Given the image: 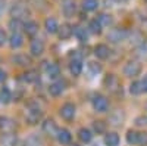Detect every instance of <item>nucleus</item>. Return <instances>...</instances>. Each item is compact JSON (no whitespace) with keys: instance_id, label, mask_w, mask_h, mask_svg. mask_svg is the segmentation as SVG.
<instances>
[{"instance_id":"58836bf2","label":"nucleus","mask_w":147,"mask_h":146,"mask_svg":"<svg viewBox=\"0 0 147 146\" xmlns=\"http://www.w3.org/2000/svg\"><path fill=\"white\" fill-rule=\"evenodd\" d=\"M138 145H141V146H147V131H141V133H138Z\"/></svg>"},{"instance_id":"c9c22d12","label":"nucleus","mask_w":147,"mask_h":146,"mask_svg":"<svg viewBox=\"0 0 147 146\" xmlns=\"http://www.w3.org/2000/svg\"><path fill=\"white\" fill-rule=\"evenodd\" d=\"M93 128H94L96 133H105L106 124L103 123V121H94V123H93Z\"/></svg>"},{"instance_id":"f03ea898","label":"nucleus","mask_w":147,"mask_h":146,"mask_svg":"<svg viewBox=\"0 0 147 146\" xmlns=\"http://www.w3.org/2000/svg\"><path fill=\"white\" fill-rule=\"evenodd\" d=\"M103 84H105V87L110 92V93H118L121 90V84H119V80L116 75L113 74H107L103 80Z\"/></svg>"},{"instance_id":"c756f323","label":"nucleus","mask_w":147,"mask_h":146,"mask_svg":"<svg viewBox=\"0 0 147 146\" xmlns=\"http://www.w3.org/2000/svg\"><path fill=\"white\" fill-rule=\"evenodd\" d=\"M10 99H12L10 90L7 87H3L2 90H0V101H2L3 103H7V102H10Z\"/></svg>"},{"instance_id":"bb28decb","label":"nucleus","mask_w":147,"mask_h":146,"mask_svg":"<svg viewBox=\"0 0 147 146\" xmlns=\"http://www.w3.org/2000/svg\"><path fill=\"white\" fill-rule=\"evenodd\" d=\"M25 145L27 146H43V140H41V137H38L37 134H31L27 139Z\"/></svg>"},{"instance_id":"0eeeda50","label":"nucleus","mask_w":147,"mask_h":146,"mask_svg":"<svg viewBox=\"0 0 147 146\" xmlns=\"http://www.w3.org/2000/svg\"><path fill=\"white\" fill-rule=\"evenodd\" d=\"M41 117H43V114H41V111L40 109H28L27 111V114H25V118H27V123H30V124H37L38 121L41 120Z\"/></svg>"},{"instance_id":"423d86ee","label":"nucleus","mask_w":147,"mask_h":146,"mask_svg":"<svg viewBox=\"0 0 147 146\" xmlns=\"http://www.w3.org/2000/svg\"><path fill=\"white\" fill-rule=\"evenodd\" d=\"M15 130V123L7 117H0V131L6 134V133H12Z\"/></svg>"},{"instance_id":"f257e3e1","label":"nucleus","mask_w":147,"mask_h":146,"mask_svg":"<svg viewBox=\"0 0 147 146\" xmlns=\"http://www.w3.org/2000/svg\"><path fill=\"white\" fill-rule=\"evenodd\" d=\"M127 35H128V31L124 28H112L107 33V40L110 43H121L127 39Z\"/></svg>"},{"instance_id":"6e6552de","label":"nucleus","mask_w":147,"mask_h":146,"mask_svg":"<svg viewBox=\"0 0 147 146\" xmlns=\"http://www.w3.org/2000/svg\"><path fill=\"white\" fill-rule=\"evenodd\" d=\"M30 52L32 56H40L44 52V43L40 39H34L30 44Z\"/></svg>"},{"instance_id":"b1692460","label":"nucleus","mask_w":147,"mask_h":146,"mask_svg":"<svg viewBox=\"0 0 147 146\" xmlns=\"http://www.w3.org/2000/svg\"><path fill=\"white\" fill-rule=\"evenodd\" d=\"M74 35H75L80 41H87V31L82 27H74Z\"/></svg>"},{"instance_id":"412c9836","label":"nucleus","mask_w":147,"mask_h":146,"mask_svg":"<svg viewBox=\"0 0 147 146\" xmlns=\"http://www.w3.org/2000/svg\"><path fill=\"white\" fill-rule=\"evenodd\" d=\"M49 93L52 96H60L63 93V84L62 83H52L50 86H49Z\"/></svg>"},{"instance_id":"9b49d317","label":"nucleus","mask_w":147,"mask_h":146,"mask_svg":"<svg viewBox=\"0 0 147 146\" xmlns=\"http://www.w3.org/2000/svg\"><path fill=\"white\" fill-rule=\"evenodd\" d=\"M44 28H46V31L49 33V34H55V33H57L59 31V24H57V21L55 19V18H46V21H44Z\"/></svg>"},{"instance_id":"1a4fd4ad","label":"nucleus","mask_w":147,"mask_h":146,"mask_svg":"<svg viewBox=\"0 0 147 146\" xmlns=\"http://www.w3.org/2000/svg\"><path fill=\"white\" fill-rule=\"evenodd\" d=\"M57 126H56V123L53 120H46L44 123H43V131L46 133L47 136H55L56 137V134H57Z\"/></svg>"},{"instance_id":"f704fd0d","label":"nucleus","mask_w":147,"mask_h":146,"mask_svg":"<svg viewBox=\"0 0 147 146\" xmlns=\"http://www.w3.org/2000/svg\"><path fill=\"white\" fill-rule=\"evenodd\" d=\"M15 62H18L19 65H30L31 64V59L25 55H16L15 56Z\"/></svg>"},{"instance_id":"4c0bfd02","label":"nucleus","mask_w":147,"mask_h":146,"mask_svg":"<svg viewBox=\"0 0 147 146\" xmlns=\"http://www.w3.org/2000/svg\"><path fill=\"white\" fill-rule=\"evenodd\" d=\"M137 56L147 58V43H143L140 47H137Z\"/></svg>"},{"instance_id":"cd10ccee","label":"nucleus","mask_w":147,"mask_h":146,"mask_svg":"<svg viewBox=\"0 0 147 146\" xmlns=\"http://www.w3.org/2000/svg\"><path fill=\"white\" fill-rule=\"evenodd\" d=\"M96 19L99 21V24H100L102 27H107V25H110V24H112V16L107 15V14H100Z\"/></svg>"},{"instance_id":"ddd939ff","label":"nucleus","mask_w":147,"mask_h":146,"mask_svg":"<svg viewBox=\"0 0 147 146\" xmlns=\"http://www.w3.org/2000/svg\"><path fill=\"white\" fill-rule=\"evenodd\" d=\"M56 139H57L59 143L68 145V143L71 142L72 136H71V133H69L66 128H59V130H57V134H56Z\"/></svg>"},{"instance_id":"4468645a","label":"nucleus","mask_w":147,"mask_h":146,"mask_svg":"<svg viewBox=\"0 0 147 146\" xmlns=\"http://www.w3.org/2000/svg\"><path fill=\"white\" fill-rule=\"evenodd\" d=\"M69 71H71L72 75L78 77L81 74V71H82V62H81V59H72L71 64H69Z\"/></svg>"},{"instance_id":"aec40b11","label":"nucleus","mask_w":147,"mask_h":146,"mask_svg":"<svg viewBox=\"0 0 147 146\" xmlns=\"http://www.w3.org/2000/svg\"><path fill=\"white\" fill-rule=\"evenodd\" d=\"M122 121H124V114H122V111H119V109H116L109 118V123L112 126H121Z\"/></svg>"},{"instance_id":"2f4dec72","label":"nucleus","mask_w":147,"mask_h":146,"mask_svg":"<svg viewBox=\"0 0 147 146\" xmlns=\"http://www.w3.org/2000/svg\"><path fill=\"white\" fill-rule=\"evenodd\" d=\"M25 7H22V6H15L13 9H12V16H13V18H16V19H19L22 15H25Z\"/></svg>"},{"instance_id":"72a5a7b5","label":"nucleus","mask_w":147,"mask_h":146,"mask_svg":"<svg viewBox=\"0 0 147 146\" xmlns=\"http://www.w3.org/2000/svg\"><path fill=\"white\" fill-rule=\"evenodd\" d=\"M63 12H65L66 16L74 15V12H75V5H74L72 2H66V3L63 5Z\"/></svg>"},{"instance_id":"20e7f679","label":"nucleus","mask_w":147,"mask_h":146,"mask_svg":"<svg viewBox=\"0 0 147 146\" xmlns=\"http://www.w3.org/2000/svg\"><path fill=\"white\" fill-rule=\"evenodd\" d=\"M91 103H93L94 111H97V112H106L107 111V106H109L107 99H106L105 96H102V94H96L93 97Z\"/></svg>"},{"instance_id":"7c9ffc66","label":"nucleus","mask_w":147,"mask_h":146,"mask_svg":"<svg viewBox=\"0 0 147 146\" xmlns=\"http://www.w3.org/2000/svg\"><path fill=\"white\" fill-rule=\"evenodd\" d=\"M24 28V24L19 21V19H16V18H12L10 21H9V28L13 31V33H18L19 31V28Z\"/></svg>"},{"instance_id":"4be33fe9","label":"nucleus","mask_w":147,"mask_h":146,"mask_svg":"<svg viewBox=\"0 0 147 146\" xmlns=\"http://www.w3.org/2000/svg\"><path fill=\"white\" fill-rule=\"evenodd\" d=\"M0 143H2L3 146H15L16 145V139H15V136L12 134V133H6V134H3L2 139H0Z\"/></svg>"},{"instance_id":"2eb2a0df","label":"nucleus","mask_w":147,"mask_h":146,"mask_svg":"<svg viewBox=\"0 0 147 146\" xmlns=\"http://www.w3.org/2000/svg\"><path fill=\"white\" fill-rule=\"evenodd\" d=\"M24 31L28 35H31V37H34V35L38 33V24L34 22V21H27L24 24Z\"/></svg>"},{"instance_id":"e433bc0d","label":"nucleus","mask_w":147,"mask_h":146,"mask_svg":"<svg viewBox=\"0 0 147 146\" xmlns=\"http://www.w3.org/2000/svg\"><path fill=\"white\" fill-rule=\"evenodd\" d=\"M88 69H90V72L91 74H99V72L102 71V67H100V64H97V62H88Z\"/></svg>"},{"instance_id":"39448f33","label":"nucleus","mask_w":147,"mask_h":146,"mask_svg":"<svg viewBox=\"0 0 147 146\" xmlns=\"http://www.w3.org/2000/svg\"><path fill=\"white\" fill-rule=\"evenodd\" d=\"M59 114H60V117H62L63 120L71 121L74 117H75V105H74V103H69V102L63 103L62 108L59 109Z\"/></svg>"},{"instance_id":"f8f14e48","label":"nucleus","mask_w":147,"mask_h":146,"mask_svg":"<svg viewBox=\"0 0 147 146\" xmlns=\"http://www.w3.org/2000/svg\"><path fill=\"white\" fill-rule=\"evenodd\" d=\"M94 55L99 59H107L109 55H110V50H109V47L106 44H97L94 47Z\"/></svg>"},{"instance_id":"7ed1b4c3","label":"nucleus","mask_w":147,"mask_h":146,"mask_svg":"<svg viewBox=\"0 0 147 146\" xmlns=\"http://www.w3.org/2000/svg\"><path fill=\"white\" fill-rule=\"evenodd\" d=\"M141 72V64L137 60H129L124 67V75L127 77H137Z\"/></svg>"},{"instance_id":"5701e85b","label":"nucleus","mask_w":147,"mask_h":146,"mask_svg":"<svg viewBox=\"0 0 147 146\" xmlns=\"http://www.w3.org/2000/svg\"><path fill=\"white\" fill-rule=\"evenodd\" d=\"M97 6H99L97 0H82V9L85 12H93L97 9Z\"/></svg>"},{"instance_id":"a211bd4d","label":"nucleus","mask_w":147,"mask_h":146,"mask_svg":"<svg viewBox=\"0 0 147 146\" xmlns=\"http://www.w3.org/2000/svg\"><path fill=\"white\" fill-rule=\"evenodd\" d=\"M78 139H80L82 143H88V142H91V139H93V133H91L88 128L82 127V128L78 130Z\"/></svg>"},{"instance_id":"6ab92c4d","label":"nucleus","mask_w":147,"mask_h":146,"mask_svg":"<svg viewBox=\"0 0 147 146\" xmlns=\"http://www.w3.org/2000/svg\"><path fill=\"white\" fill-rule=\"evenodd\" d=\"M59 72H60V69H59V67L56 64H52V62L49 64L47 62V65H46V74H47L49 78H56L59 75Z\"/></svg>"},{"instance_id":"9d476101","label":"nucleus","mask_w":147,"mask_h":146,"mask_svg":"<svg viewBox=\"0 0 147 146\" xmlns=\"http://www.w3.org/2000/svg\"><path fill=\"white\" fill-rule=\"evenodd\" d=\"M57 34H59V37L62 40H68V39H71L74 35V27H71L69 24H63L62 27H59Z\"/></svg>"},{"instance_id":"473e14b6","label":"nucleus","mask_w":147,"mask_h":146,"mask_svg":"<svg viewBox=\"0 0 147 146\" xmlns=\"http://www.w3.org/2000/svg\"><path fill=\"white\" fill-rule=\"evenodd\" d=\"M24 80H25L27 83H34L38 80V75H37V72L35 71H28L24 74Z\"/></svg>"},{"instance_id":"f3484780","label":"nucleus","mask_w":147,"mask_h":146,"mask_svg":"<svg viewBox=\"0 0 147 146\" xmlns=\"http://www.w3.org/2000/svg\"><path fill=\"white\" fill-rule=\"evenodd\" d=\"M105 145L106 146H118L119 145V136L115 131H110L105 136Z\"/></svg>"},{"instance_id":"a878e982","label":"nucleus","mask_w":147,"mask_h":146,"mask_svg":"<svg viewBox=\"0 0 147 146\" xmlns=\"http://www.w3.org/2000/svg\"><path fill=\"white\" fill-rule=\"evenodd\" d=\"M88 31L93 33V34H100L102 33V25L99 24V21L97 19H93L88 22Z\"/></svg>"},{"instance_id":"393cba45","label":"nucleus","mask_w":147,"mask_h":146,"mask_svg":"<svg viewBox=\"0 0 147 146\" xmlns=\"http://www.w3.org/2000/svg\"><path fill=\"white\" fill-rule=\"evenodd\" d=\"M129 93L137 96V94H141L143 93V86H141V81H132L129 84Z\"/></svg>"},{"instance_id":"a19ab883","label":"nucleus","mask_w":147,"mask_h":146,"mask_svg":"<svg viewBox=\"0 0 147 146\" xmlns=\"http://www.w3.org/2000/svg\"><path fill=\"white\" fill-rule=\"evenodd\" d=\"M141 86H143V92L147 93V75H144V78L141 80Z\"/></svg>"},{"instance_id":"dca6fc26","label":"nucleus","mask_w":147,"mask_h":146,"mask_svg":"<svg viewBox=\"0 0 147 146\" xmlns=\"http://www.w3.org/2000/svg\"><path fill=\"white\" fill-rule=\"evenodd\" d=\"M22 43H24L22 35H21L19 33H12V35L9 37V44H10V47H12V49H18V47L22 46Z\"/></svg>"},{"instance_id":"ea45409f","label":"nucleus","mask_w":147,"mask_h":146,"mask_svg":"<svg viewBox=\"0 0 147 146\" xmlns=\"http://www.w3.org/2000/svg\"><path fill=\"white\" fill-rule=\"evenodd\" d=\"M6 41H9V39H7V34H6V31L0 27V46H3Z\"/></svg>"},{"instance_id":"79ce46f5","label":"nucleus","mask_w":147,"mask_h":146,"mask_svg":"<svg viewBox=\"0 0 147 146\" xmlns=\"http://www.w3.org/2000/svg\"><path fill=\"white\" fill-rule=\"evenodd\" d=\"M2 80H5V72L0 69V81H2Z\"/></svg>"},{"instance_id":"c85d7f7f","label":"nucleus","mask_w":147,"mask_h":146,"mask_svg":"<svg viewBox=\"0 0 147 146\" xmlns=\"http://www.w3.org/2000/svg\"><path fill=\"white\" fill-rule=\"evenodd\" d=\"M127 142L128 145H138V133L134 130H129L127 133Z\"/></svg>"}]
</instances>
